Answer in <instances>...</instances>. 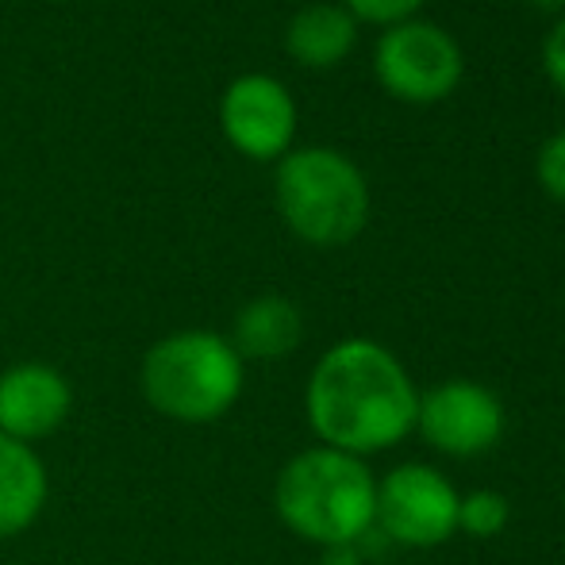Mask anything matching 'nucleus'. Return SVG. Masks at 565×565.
<instances>
[{
  "label": "nucleus",
  "mask_w": 565,
  "mask_h": 565,
  "mask_svg": "<svg viewBox=\"0 0 565 565\" xmlns=\"http://www.w3.org/2000/svg\"><path fill=\"white\" fill-rule=\"evenodd\" d=\"M305 404L323 447L365 458L416 431L419 393L393 350L373 339H342L316 362Z\"/></svg>",
  "instance_id": "f257e3e1"
},
{
  "label": "nucleus",
  "mask_w": 565,
  "mask_h": 565,
  "mask_svg": "<svg viewBox=\"0 0 565 565\" xmlns=\"http://www.w3.org/2000/svg\"><path fill=\"white\" fill-rule=\"evenodd\" d=\"M377 481L362 458L312 447L289 458L277 473L274 508L281 523L316 546L362 543L373 531Z\"/></svg>",
  "instance_id": "f03ea898"
},
{
  "label": "nucleus",
  "mask_w": 565,
  "mask_h": 565,
  "mask_svg": "<svg viewBox=\"0 0 565 565\" xmlns=\"http://www.w3.org/2000/svg\"><path fill=\"white\" fill-rule=\"evenodd\" d=\"M139 385L158 416L212 424L243 396V358L216 331H173L147 350Z\"/></svg>",
  "instance_id": "7ed1b4c3"
},
{
  "label": "nucleus",
  "mask_w": 565,
  "mask_h": 565,
  "mask_svg": "<svg viewBox=\"0 0 565 565\" xmlns=\"http://www.w3.org/2000/svg\"><path fill=\"white\" fill-rule=\"evenodd\" d=\"M274 189L289 231L312 246L354 243L370 220V185L339 150H289L277 166Z\"/></svg>",
  "instance_id": "20e7f679"
},
{
  "label": "nucleus",
  "mask_w": 565,
  "mask_h": 565,
  "mask_svg": "<svg viewBox=\"0 0 565 565\" xmlns=\"http://www.w3.org/2000/svg\"><path fill=\"white\" fill-rule=\"evenodd\" d=\"M461 46L450 31L427 20H404L385 28L373 51V74L388 97L404 105H435L461 82Z\"/></svg>",
  "instance_id": "39448f33"
},
{
  "label": "nucleus",
  "mask_w": 565,
  "mask_h": 565,
  "mask_svg": "<svg viewBox=\"0 0 565 565\" xmlns=\"http://www.w3.org/2000/svg\"><path fill=\"white\" fill-rule=\"evenodd\" d=\"M458 489L431 466H396L377 481L373 523L401 546H439L458 531Z\"/></svg>",
  "instance_id": "423d86ee"
},
{
  "label": "nucleus",
  "mask_w": 565,
  "mask_h": 565,
  "mask_svg": "<svg viewBox=\"0 0 565 565\" xmlns=\"http://www.w3.org/2000/svg\"><path fill=\"white\" fill-rule=\"evenodd\" d=\"M220 124L238 154L254 158V162H274L292 147L297 100L277 77L243 74L227 85L224 100H220Z\"/></svg>",
  "instance_id": "0eeeda50"
},
{
  "label": "nucleus",
  "mask_w": 565,
  "mask_h": 565,
  "mask_svg": "<svg viewBox=\"0 0 565 565\" xmlns=\"http://www.w3.org/2000/svg\"><path fill=\"white\" fill-rule=\"evenodd\" d=\"M416 427L435 450L450 458H477L504 435V404L477 381H447L419 396Z\"/></svg>",
  "instance_id": "6e6552de"
},
{
  "label": "nucleus",
  "mask_w": 565,
  "mask_h": 565,
  "mask_svg": "<svg viewBox=\"0 0 565 565\" xmlns=\"http://www.w3.org/2000/svg\"><path fill=\"white\" fill-rule=\"evenodd\" d=\"M74 388L46 362H20L0 373V435L35 447L70 419Z\"/></svg>",
  "instance_id": "1a4fd4ad"
},
{
  "label": "nucleus",
  "mask_w": 565,
  "mask_h": 565,
  "mask_svg": "<svg viewBox=\"0 0 565 565\" xmlns=\"http://www.w3.org/2000/svg\"><path fill=\"white\" fill-rule=\"evenodd\" d=\"M51 481L35 447L0 435V539H15L43 515Z\"/></svg>",
  "instance_id": "9d476101"
},
{
  "label": "nucleus",
  "mask_w": 565,
  "mask_h": 565,
  "mask_svg": "<svg viewBox=\"0 0 565 565\" xmlns=\"http://www.w3.org/2000/svg\"><path fill=\"white\" fill-rule=\"evenodd\" d=\"M305 339V316L292 300L285 297H258L250 305L238 308L235 331H231V347L238 358H254V362H277V358L292 354Z\"/></svg>",
  "instance_id": "9b49d317"
},
{
  "label": "nucleus",
  "mask_w": 565,
  "mask_h": 565,
  "mask_svg": "<svg viewBox=\"0 0 565 565\" xmlns=\"http://www.w3.org/2000/svg\"><path fill=\"white\" fill-rule=\"evenodd\" d=\"M358 43V20L342 4H308L285 31L289 54L308 70L339 66Z\"/></svg>",
  "instance_id": "f8f14e48"
},
{
  "label": "nucleus",
  "mask_w": 565,
  "mask_h": 565,
  "mask_svg": "<svg viewBox=\"0 0 565 565\" xmlns=\"http://www.w3.org/2000/svg\"><path fill=\"white\" fill-rule=\"evenodd\" d=\"M508 520H512V504L497 489H477L458 500V531L473 539H497Z\"/></svg>",
  "instance_id": "ddd939ff"
},
{
  "label": "nucleus",
  "mask_w": 565,
  "mask_h": 565,
  "mask_svg": "<svg viewBox=\"0 0 565 565\" xmlns=\"http://www.w3.org/2000/svg\"><path fill=\"white\" fill-rule=\"evenodd\" d=\"M354 20H365V23H404V20H416V12L424 8V0H342Z\"/></svg>",
  "instance_id": "4468645a"
},
{
  "label": "nucleus",
  "mask_w": 565,
  "mask_h": 565,
  "mask_svg": "<svg viewBox=\"0 0 565 565\" xmlns=\"http://www.w3.org/2000/svg\"><path fill=\"white\" fill-rule=\"evenodd\" d=\"M535 173H539V185H543L558 204H565V131L551 135V139L543 142Z\"/></svg>",
  "instance_id": "2eb2a0df"
},
{
  "label": "nucleus",
  "mask_w": 565,
  "mask_h": 565,
  "mask_svg": "<svg viewBox=\"0 0 565 565\" xmlns=\"http://www.w3.org/2000/svg\"><path fill=\"white\" fill-rule=\"evenodd\" d=\"M543 70L551 77V85L565 97V15L546 31V43H543Z\"/></svg>",
  "instance_id": "dca6fc26"
},
{
  "label": "nucleus",
  "mask_w": 565,
  "mask_h": 565,
  "mask_svg": "<svg viewBox=\"0 0 565 565\" xmlns=\"http://www.w3.org/2000/svg\"><path fill=\"white\" fill-rule=\"evenodd\" d=\"M323 565H362V551H358V543L323 546Z\"/></svg>",
  "instance_id": "f3484780"
},
{
  "label": "nucleus",
  "mask_w": 565,
  "mask_h": 565,
  "mask_svg": "<svg viewBox=\"0 0 565 565\" xmlns=\"http://www.w3.org/2000/svg\"><path fill=\"white\" fill-rule=\"evenodd\" d=\"M531 8H539V12H562L565 0H527Z\"/></svg>",
  "instance_id": "a211bd4d"
}]
</instances>
